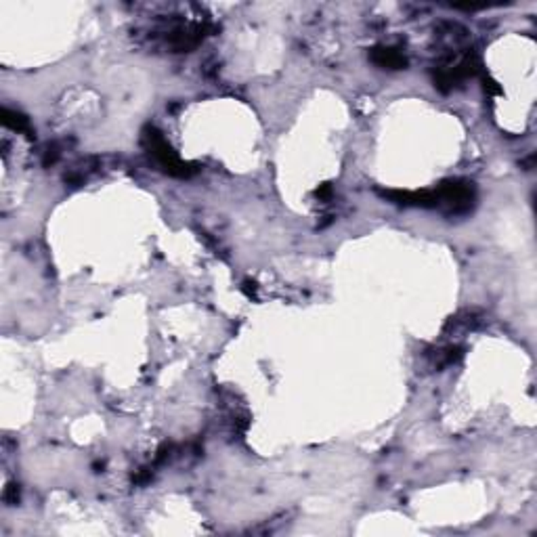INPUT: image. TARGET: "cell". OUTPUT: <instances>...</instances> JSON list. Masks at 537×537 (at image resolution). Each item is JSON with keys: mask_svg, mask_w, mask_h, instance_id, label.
Returning a JSON list of instances; mask_svg holds the SVG:
<instances>
[{"mask_svg": "<svg viewBox=\"0 0 537 537\" xmlns=\"http://www.w3.org/2000/svg\"><path fill=\"white\" fill-rule=\"evenodd\" d=\"M143 141H145V147L149 149V153L159 162V166L166 168V173H170L175 177H189L193 173L181 162L179 155L173 151V147L162 137V133H157L155 128H147L143 135Z\"/></svg>", "mask_w": 537, "mask_h": 537, "instance_id": "cell-1", "label": "cell"}, {"mask_svg": "<svg viewBox=\"0 0 537 537\" xmlns=\"http://www.w3.org/2000/svg\"><path fill=\"white\" fill-rule=\"evenodd\" d=\"M371 61L380 68H389V70H401L407 66V59L403 57V52H399L397 48H373L371 52Z\"/></svg>", "mask_w": 537, "mask_h": 537, "instance_id": "cell-2", "label": "cell"}, {"mask_svg": "<svg viewBox=\"0 0 537 537\" xmlns=\"http://www.w3.org/2000/svg\"><path fill=\"white\" fill-rule=\"evenodd\" d=\"M3 122L7 124V126H11L13 130H17V133H30V122H28V118L26 116H21V114H17V112H11V110H3Z\"/></svg>", "mask_w": 537, "mask_h": 537, "instance_id": "cell-3", "label": "cell"}]
</instances>
